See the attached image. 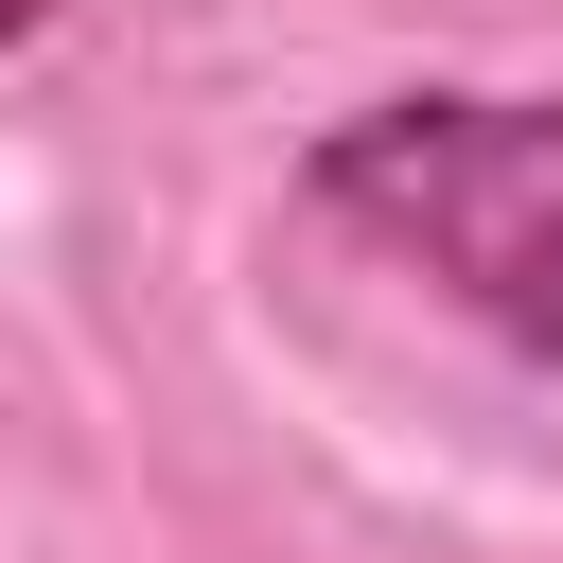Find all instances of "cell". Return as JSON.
<instances>
[{
    "label": "cell",
    "mask_w": 563,
    "mask_h": 563,
    "mask_svg": "<svg viewBox=\"0 0 563 563\" xmlns=\"http://www.w3.org/2000/svg\"><path fill=\"white\" fill-rule=\"evenodd\" d=\"M317 211L352 246L422 264L475 334L563 369V106H475V88L352 106L317 141Z\"/></svg>",
    "instance_id": "6da1fadb"
},
{
    "label": "cell",
    "mask_w": 563,
    "mask_h": 563,
    "mask_svg": "<svg viewBox=\"0 0 563 563\" xmlns=\"http://www.w3.org/2000/svg\"><path fill=\"white\" fill-rule=\"evenodd\" d=\"M18 35H35V0H0V53H18Z\"/></svg>",
    "instance_id": "7a4b0ae2"
}]
</instances>
